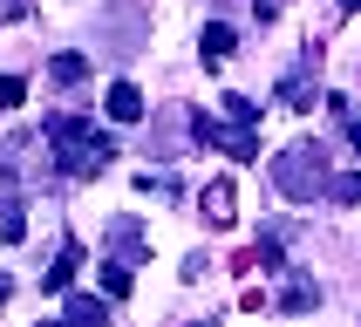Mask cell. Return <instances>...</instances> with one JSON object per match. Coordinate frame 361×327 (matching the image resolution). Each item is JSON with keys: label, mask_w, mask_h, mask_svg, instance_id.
Returning a JSON list of instances; mask_svg holds the SVG:
<instances>
[{"label": "cell", "mask_w": 361, "mask_h": 327, "mask_svg": "<svg viewBox=\"0 0 361 327\" xmlns=\"http://www.w3.org/2000/svg\"><path fill=\"white\" fill-rule=\"evenodd\" d=\"M48 150H55V164L68 178H96L102 164H116V143L89 116H48Z\"/></svg>", "instance_id": "6da1fadb"}, {"label": "cell", "mask_w": 361, "mask_h": 327, "mask_svg": "<svg viewBox=\"0 0 361 327\" xmlns=\"http://www.w3.org/2000/svg\"><path fill=\"white\" fill-rule=\"evenodd\" d=\"M327 178H334V171H327V150H321V143H293V150L273 157V184H280V198H293V204L321 198Z\"/></svg>", "instance_id": "7a4b0ae2"}, {"label": "cell", "mask_w": 361, "mask_h": 327, "mask_svg": "<svg viewBox=\"0 0 361 327\" xmlns=\"http://www.w3.org/2000/svg\"><path fill=\"white\" fill-rule=\"evenodd\" d=\"M191 137H198V143H212V150H225V157H239V164H252V157H259V137H252L245 123H212V116H191Z\"/></svg>", "instance_id": "3957f363"}, {"label": "cell", "mask_w": 361, "mask_h": 327, "mask_svg": "<svg viewBox=\"0 0 361 327\" xmlns=\"http://www.w3.org/2000/svg\"><path fill=\"white\" fill-rule=\"evenodd\" d=\"M314 96H321V75H314V55H307L300 68L280 82V102H286V109H314Z\"/></svg>", "instance_id": "277c9868"}, {"label": "cell", "mask_w": 361, "mask_h": 327, "mask_svg": "<svg viewBox=\"0 0 361 327\" xmlns=\"http://www.w3.org/2000/svg\"><path fill=\"white\" fill-rule=\"evenodd\" d=\"M75 273H82V245L68 239V245H61V252H55V266L41 273V286H48V293H68V280H75Z\"/></svg>", "instance_id": "5b68a950"}, {"label": "cell", "mask_w": 361, "mask_h": 327, "mask_svg": "<svg viewBox=\"0 0 361 327\" xmlns=\"http://www.w3.org/2000/svg\"><path fill=\"white\" fill-rule=\"evenodd\" d=\"M109 116L116 123H143V89L137 82H109Z\"/></svg>", "instance_id": "8992f818"}, {"label": "cell", "mask_w": 361, "mask_h": 327, "mask_svg": "<svg viewBox=\"0 0 361 327\" xmlns=\"http://www.w3.org/2000/svg\"><path fill=\"white\" fill-rule=\"evenodd\" d=\"M232 41H239V35H232L225 20H212V27H204V35H198V55H204V68H219V61L232 55Z\"/></svg>", "instance_id": "52a82bcc"}, {"label": "cell", "mask_w": 361, "mask_h": 327, "mask_svg": "<svg viewBox=\"0 0 361 327\" xmlns=\"http://www.w3.org/2000/svg\"><path fill=\"white\" fill-rule=\"evenodd\" d=\"M61 314H68V321H82V327H102V321H109V300H96V293H68V300H61Z\"/></svg>", "instance_id": "ba28073f"}, {"label": "cell", "mask_w": 361, "mask_h": 327, "mask_svg": "<svg viewBox=\"0 0 361 327\" xmlns=\"http://www.w3.org/2000/svg\"><path fill=\"white\" fill-rule=\"evenodd\" d=\"M109 245H116L123 259H143V252H150V239H143V232H137L130 218H116V225H109Z\"/></svg>", "instance_id": "9c48e42d"}, {"label": "cell", "mask_w": 361, "mask_h": 327, "mask_svg": "<svg viewBox=\"0 0 361 327\" xmlns=\"http://www.w3.org/2000/svg\"><path fill=\"white\" fill-rule=\"evenodd\" d=\"M130 286H137V280H130V259L102 266V293H109V300H130Z\"/></svg>", "instance_id": "30bf717a"}, {"label": "cell", "mask_w": 361, "mask_h": 327, "mask_svg": "<svg viewBox=\"0 0 361 327\" xmlns=\"http://www.w3.org/2000/svg\"><path fill=\"white\" fill-rule=\"evenodd\" d=\"M327 198H334V204H361V171H341V178H327Z\"/></svg>", "instance_id": "8fae6325"}, {"label": "cell", "mask_w": 361, "mask_h": 327, "mask_svg": "<svg viewBox=\"0 0 361 327\" xmlns=\"http://www.w3.org/2000/svg\"><path fill=\"white\" fill-rule=\"evenodd\" d=\"M204 211H212V225H232V184H212L204 191Z\"/></svg>", "instance_id": "7c38bea8"}, {"label": "cell", "mask_w": 361, "mask_h": 327, "mask_svg": "<svg viewBox=\"0 0 361 327\" xmlns=\"http://www.w3.org/2000/svg\"><path fill=\"white\" fill-rule=\"evenodd\" d=\"M0 239H7V245L27 239V211H20V204H7V211H0Z\"/></svg>", "instance_id": "4fadbf2b"}, {"label": "cell", "mask_w": 361, "mask_h": 327, "mask_svg": "<svg viewBox=\"0 0 361 327\" xmlns=\"http://www.w3.org/2000/svg\"><path fill=\"white\" fill-rule=\"evenodd\" d=\"M219 109H225V116H232V123H245V130L259 123V102H252V96H225Z\"/></svg>", "instance_id": "5bb4252c"}, {"label": "cell", "mask_w": 361, "mask_h": 327, "mask_svg": "<svg viewBox=\"0 0 361 327\" xmlns=\"http://www.w3.org/2000/svg\"><path fill=\"white\" fill-rule=\"evenodd\" d=\"M48 75H55V82H82V75H89V61H82V55H55V61H48Z\"/></svg>", "instance_id": "9a60e30c"}, {"label": "cell", "mask_w": 361, "mask_h": 327, "mask_svg": "<svg viewBox=\"0 0 361 327\" xmlns=\"http://www.w3.org/2000/svg\"><path fill=\"white\" fill-rule=\"evenodd\" d=\"M314 300H321V293H314L307 280H293V286L280 293V307H286V314H300V307H314Z\"/></svg>", "instance_id": "2e32d148"}, {"label": "cell", "mask_w": 361, "mask_h": 327, "mask_svg": "<svg viewBox=\"0 0 361 327\" xmlns=\"http://www.w3.org/2000/svg\"><path fill=\"white\" fill-rule=\"evenodd\" d=\"M27 102V89H20V75H0V109H20Z\"/></svg>", "instance_id": "e0dca14e"}, {"label": "cell", "mask_w": 361, "mask_h": 327, "mask_svg": "<svg viewBox=\"0 0 361 327\" xmlns=\"http://www.w3.org/2000/svg\"><path fill=\"white\" fill-rule=\"evenodd\" d=\"M7 293H14V280H0V300H7Z\"/></svg>", "instance_id": "ac0fdd59"}]
</instances>
